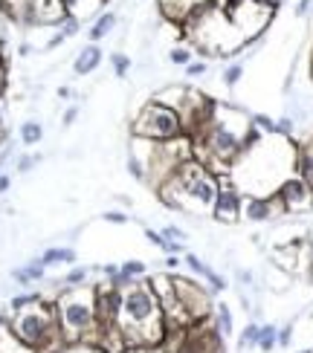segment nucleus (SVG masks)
Instances as JSON below:
<instances>
[{
	"label": "nucleus",
	"mask_w": 313,
	"mask_h": 353,
	"mask_svg": "<svg viewBox=\"0 0 313 353\" xmlns=\"http://www.w3.org/2000/svg\"><path fill=\"white\" fill-rule=\"evenodd\" d=\"M113 26H116V12H102L93 21V26L87 29V38H91V43H99L113 32Z\"/></svg>",
	"instance_id": "obj_18"
},
{
	"label": "nucleus",
	"mask_w": 313,
	"mask_h": 353,
	"mask_svg": "<svg viewBox=\"0 0 313 353\" xmlns=\"http://www.w3.org/2000/svg\"><path fill=\"white\" fill-rule=\"evenodd\" d=\"M119 330L125 336V347L151 350L166 342V333H169L166 316H162V304L157 299V292L151 290V284H148V278L125 290Z\"/></svg>",
	"instance_id": "obj_2"
},
{
	"label": "nucleus",
	"mask_w": 313,
	"mask_h": 353,
	"mask_svg": "<svg viewBox=\"0 0 313 353\" xmlns=\"http://www.w3.org/2000/svg\"><path fill=\"white\" fill-rule=\"evenodd\" d=\"M276 197L281 203V209L287 214L293 212H305V209H313V188L302 180V176H287L285 183L276 188Z\"/></svg>",
	"instance_id": "obj_10"
},
{
	"label": "nucleus",
	"mask_w": 313,
	"mask_h": 353,
	"mask_svg": "<svg viewBox=\"0 0 313 353\" xmlns=\"http://www.w3.org/2000/svg\"><path fill=\"white\" fill-rule=\"evenodd\" d=\"M87 278H91V267H73L67 275H64V290H73V287H84Z\"/></svg>",
	"instance_id": "obj_22"
},
{
	"label": "nucleus",
	"mask_w": 313,
	"mask_h": 353,
	"mask_svg": "<svg viewBox=\"0 0 313 353\" xmlns=\"http://www.w3.org/2000/svg\"><path fill=\"white\" fill-rule=\"evenodd\" d=\"M169 61L177 64V67H189L191 61H195V52H191L189 47H174V50L169 52Z\"/></svg>",
	"instance_id": "obj_26"
},
{
	"label": "nucleus",
	"mask_w": 313,
	"mask_h": 353,
	"mask_svg": "<svg viewBox=\"0 0 313 353\" xmlns=\"http://www.w3.org/2000/svg\"><path fill=\"white\" fill-rule=\"evenodd\" d=\"M183 263H186V267H189L191 272H195L198 278H206V272L212 270V267H206V263H203V261H200L195 252H186V255H183Z\"/></svg>",
	"instance_id": "obj_28"
},
{
	"label": "nucleus",
	"mask_w": 313,
	"mask_h": 353,
	"mask_svg": "<svg viewBox=\"0 0 313 353\" xmlns=\"http://www.w3.org/2000/svg\"><path fill=\"white\" fill-rule=\"evenodd\" d=\"M296 353H313V347H305V350H296Z\"/></svg>",
	"instance_id": "obj_51"
},
{
	"label": "nucleus",
	"mask_w": 313,
	"mask_h": 353,
	"mask_svg": "<svg viewBox=\"0 0 313 353\" xmlns=\"http://www.w3.org/2000/svg\"><path fill=\"white\" fill-rule=\"evenodd\" d=\"M209 70V64L206 61H191L189 67H186V76H191V79H198V76H203V72Z\"/></svg>",
	"instance_id": "obj_40"
},
{
	"label": "nucleus",
	"mask_w": 313,
	"mask_h": 353,
	"mask_svg": "<svg viewBox=\"0 0 313 353\" xmlns=\"http://www.w3.org/2000/svg\"><path fill=\"white\" fill-rule=\"evenodd\" d=\"M9 183H12V180H9V174H0V194H3V191L9 188Z\"/></svg>",
	"instance_id": "obj_47"
},
{
	"label": "nucleus",
	"mask_w": 313,
	"mask_h": 353,
	"mask_svg": "<svg viewBox=\"0 0 313 353\" xmlns=\"http://www.w3.org/2000/svg\"><path fill=\"white\" fill-rule=\"evenodd\" d=\"M148 353H169V350H166V347H162V345H160V347H151V350H148Z\"/></svg>",
	"instance_id": "obj_50"
},
{
	"label": "nucleus",
	"mask_w": 313,
	"mask_h": 353,
	"mask_svg": "<svg viewBox=\"0 0 313 353\" xmlns=\"http://www.w3.org/2000/svg\"><path fill=\"white\" fill-rule=\"evenodd\" d=\"M79 23H82V21L76 18V14H67V18L58 23V35H61V38H73V35L79 32Z\"/></svg>",
	"instance_id": "obj_30"
},
{
	"label": "nucleus",
	"mask_w": 313,
	"mask_h": 353,
	"mask_svg": "<svg viewBox=\"0 0 313 353\" xmlns=\"http://www.w3.org/2000/svg\"><path fill=\"white\" fill-rule=\"evenodd\" d=\"M252 125H256L261 134L267 137H276V122L270 119V116H264V113H252Z\"/></svg>",
	"instance_id": "obj_29"
},
{
	"label": "nucleus",
	"mask_w": 313,
	"mask_h": 353,
	"mask_svg": "<svg viewBox=\"0 0 313 353\" xmlns=\"http://www.w3.org/2000/svg\"><path fill=\"white\" fill-rule=\"evenodd\" d=\"M218 188H220V176L191 157L183 165H177V171L157 188V194L177 212L198 214V212H212Z\"/></svg>",
	"instance_id": "obj_3"
},
{
	"label": "nucleus",
	"mask_w": 313,
	"mask_h": 353,
	"mask_svg": "<svg viewBox=\"0 0 313 353\" xmlns=\"http://www.w3.org/2000/svg\"><path fill=\"white\" fill-rule=\"evenodd\" d=\"M180 263H183V258H180V255H169V258H166V270H177Z\"/></svg>",
	"instance_id": "obj_45"
},
{
	"label": "nucleus",
	"mask_w": 313,
	"mask_h": 353,
	"mask_svg": "<svg viewBox=\"0 0 313 353\" xmlns=\"http://www.w3.org/2000/svg\"><path fill=\"white\" fill-rule=\"evenodd\" d=\"M76 249H70V246H50V249H44L41 252V263L44 267H76Z\"/></svg>",
	"instance_id": "obj_16"
},
{
	"label": "nucleus",
	"mask_w": 313,
	"mask_h": 353,
	"mask_svg": "<svg viewBox=\"0 0 313 353\" xmlns=\"http://www.w3.org/2000/svg\"><path fill=\"white\" fill-rule=\"evenodd\" d=\"M307 12H310V0H299V3H296V14L302 18V14H307Z\"/></svg>",
	"instance_id": "obj_46"
},
{
	"label": "nucleus",
	"mask_w": 313,
	"mask_h": 353,
	"mask_svg": "<svg viewBox=\"0 0 313 353\" xmlns=\"http://www.w3.org/2000/svg\"><path fill=\"white\" fill-rule=\"evenodd\" d=\"M235 278H238V281H241L244 287H249L252 281H256V275H252L249 270H238V272H235Z\"/></svg>",
	"instance_id": "obj_44"
},
{
	"label": "nucleus",
	"mask_w": 313,
	"mask_h": 353,
	"mask_svg": "<svg viewBox=\"0 0 313 353\" xmlns=\"http://www.w3.org/2000/svg\"><path fill=\"white\" fill-rule=\"evenodd\" d=\"M290 342H293V321L285 327H278V347H290Z\"/></svg>",
	"instance_id": "obj_37"
},
{
	"label": "nucleus",
	"mask_w": 313,
	"mask_h": 353,
	"mask_svg": "<svg viewBox=\"0 0 313 353\" xmlns=\"http://www.w3.org/2000/svg\"><path fill=\"white\" fill-rule=\"evenodd\" d=\"M76 119H79V108H67V110H64V116H61V125L67 128V125H73Z\"/></svg>",
	"instance_id": "obj_43"
},
{
	"label": "nucleus",
	"mask_w": 313,
	"mask_h": 353,
	"mask_svg": "<svg viewBox=\"0 0 313 353\" xmlns=\"http://www.w3.org/2000/svg\"><path fill=\"white\" fill-rule=\"evenodd\" d=\"M241 76H244V64H229L227 70H223V84L235 87L238 81H241Z\"/></svg>",
	"instance_id": "obj_32"
},
{
	"label": "nucleus",
	"mask_w": 313,
	"mask_h": 353,
	"mask_svg": "<svg viewBox=\"0 0 313 353\" xmlns=\"http://www.w3.org/2000/svg\"><path fill=\"white\" fill-rule=\"evenodd\" d=\"M102 50H99V43H87V47L76 55V61H73V72L76 76H91V72H96L102 67Z\"/></svg>",
	"instance_id": "obj_14"
},
{
	"label": "nucleus",
	"mask_w": 313,
	"mask_h": 353,
	"mask_svg": "<svg viewBox=\"0 0 313 353\" xmlns=\"http://www.w3.org/2000/svg\"><path fill=\"white\" fill-rule=\"evenodd\" d=\"M160 232H162V238H166V241H174V243H186V238H189V234H186V229H180V226H174V223H169V226H162Z\"/></svg>",
	"instance_id": "obj_31"
},
{
	"label": "nucleus",
	"mask_w": 313,
	"mask_h": 353,
	"mask_svg": "<svg viewBox=\"0 0 313 353\" xmlns=\"http://www.w3.org/2000/svg\"><path fill=\"white\" fill-rule=\"evenodd\" d=\"M12 336L18 339L26 350L32 353H64V339L58 330V319H55V304L38 301L35 307L18 310L9 321Z\"/></svg>",
	"instance_id": "obj_5"
},
{
	"label": "nucleus",
	"mask_w": 313,
	"mask_h": 353,
	"mask_svg": "<svg viewBox=\"0 0 313 353\" xmlns=\"http://www.w3.org/2000/svg\"><path fill=\"white\" fill-rule=\"evenodd\" d=\"M276 214H287L281 209L276 194H244V209H241L244 220H249V223H267Z\"/></svg>",
	"instance_id": "obj_12"
},
{
	"label": "nucleus",
	"mask_w": 313,
	"mask_h": 353,
	"mask_svg": "<svg viewBox=\"0 0 313 353\" xmlns=\"http://www.w3.org/2000/svg\"><path fill=\"white\" fill-rule=\"evenodd\" d=\"M171 281H174V296H177V301H180L183 313L189 316L191 325L212 319L215 304H212V292H209V287L198 284L195 278H183V275H171Z\"/></svg>",
	"instance_id": "obj_7"
},
{
	"label": "nucleus",
	"mask_w": 313,
	"mask_h": 353,
	"mask_svg": "<svg viewBox=\"0 0 313 353\" xmlns=\"http://www.w3.org/2000/svg\"><path fill=\"white\" fill-rule=\"evenodd\" d=\"M122 304L125 292L111 287L108 281L96 284V310H99V325H119L122 321Z\"/></svg>",
	"instance_id": "obj_11"
},
{
	"label": "nucleus",
	"mask_w": 313,
	"mask_h": 353,
	"mask_svg": "<svg viewBox=\"0 0 313 353\" xmlns=\"http://www.w3.org/2000/svg\"><path fill=\"white\" fill-rule=\"evenodd\" d=\"M241 209H244V191L232 183L229 174H223L215 205H212V217L218 223H238L241 220Z\"/></svg>",
	"instance_id": "obj_9"
},
{
	"label": "nucleus",
	"mask_w": 313,
	"mask_h": 353,
	"mask_svg": "<svg viewBox=\"0 0 313 353\" xmlns=\"http://www.w3.org/2000/svg\"><path fill=\"white\" fill-rule=\"evenodd\" d=\"M160 3V14L171 23H186L191 14H195V9L203 3V0H157Z\"/></svg>",
	"instance_id": "obj_13"
},
{
	"label": "nucleus",
	"mask_w": 313,
	"mask_h": 353,
	"mask_svg": "<svg viewBox=\"0 0 313 353\" xmlns=\"http://www.w3.org/2000/svg\"><path fill=\"white\" fill-rule=\"evenodd\" d=\"M18 137H21V142L26 145V148H32V145H38V142L44 139V125L35 122V119H26V122L18 128Z\"/></svg>",
	"instance_id": "obj_19"
},
{
	"label": "nucleus",
	"mask_w": 313,
	"mask_h": 353,
	"mask_svg": "<svg viewBox=\"0 0 313 353\" xmlns=\"http://www.w3.org/2000/svg\"><path fill=\"white\" fill-rule=\"evenodd\" d=\"M296 176L313 188V137L305 139L302 145H296Z\"/></svg>",
	"instance_id": "obj_15"
},
{
	"label": "nucleus",
	"mask_w": 313,
	"mask_h": 353,
	"mask_svg": "<svg viewBox=\"0 0 313 353\" xmlns=\"http://www.w3.org/2000/svg\"><path fill=\"white\" fill-rule=\"evenodd\" d=\"M111 67H113V76L116 79H125L131 72V58L125 52H111Z\"/></svg>",
	"instance_id": "obj_24"
},
{
	"label": "nucleus",
	"mask_w": 313,
	"mask_h": 353,
	"mask_svg": "<svg viewBox=\"0 0 313 353\" xmlns=\"http://www.w3.org/2000/svg\"><path fill=\"white\" fill-rule=\"evenodd\" d=\"M64 353H104V350H99L96 345H70L64 347Z\"/></svg>",
	"instance_id": "obj_42"
},
{
	"label": "nucleus",
	"mask_w": 313,
	"mask_h": 353,
	"mask_svg": "<svg viewBox=\"0 0 313 353\" xmlns=\"http://www.w3.org/2000/svg\"><path fill=\"white\" fill-rule=\"evenodd\" d=\"M12 278L18 281L21 287H29V284H35L32 278H29V272H26V267H18V270H12Z\"/></svg>",
	"instance_id": "obj_39"
},
{
	"label": "nucleus",
	"mask_w": 313,
	"mask_h": 353,
	"mask_svg": "<svg viewBox=\"0 0 313 353\" xmlns=\"http://www.w3.org/2000/svg\"><path fill=\"white\" fill-rule=\"evenodd\" d=\"M270 6H264L261 0H232V3H227V18L232 21V26L241 32V38H252L267 29V23H270L273 18Z\"/></svg>",
	"instance_id": "obj_8"
},
{
	"label": "nucleus",
	"mask_w": 313,
	"mask_h": 353,
	"mask_svg": "<svg viewBox=\"0 0 313 353\" xmlns=\"http://www.w3.org/2000/svg\"><path fill=\"white\" fill-rule=\"evenodd\" d=\"M261 3H264V6H270V9H276V6L281 3V0H261Z\"/></svg>",
	"instance_id": "obj_49"
},
{
	"label": "nucleus",
	"mask_w": 313,
	"mask_h": 353,
	"mask_svg": "<svg viewBox=\"0 0 313 353\" xmlns=\"http://www.w3.org/2000/svg\"><path fill=\"white\" fill-rule=\"evenodd\" d=\"M102 217L108 220V223H119V226H122V223H128V220H131V217H128L125 212H119V209H111V212H104Z\"/></svg>",
	"instance_id": "obj_38"
},
{
	"label": "nucleus",
	"mask_w": 313,
	"mask_h": 353,
	"mask_svg": "<svg viewBox=\"0 0 313 353\" xmlns=\"http://www.w3.org/2000/svg\"><path fill=\"white\" fill-rule=\"evenodd\" d=\"M70 96H73V90H70V87H58V99H64V101H67Z\"/></svg>",
	"instance_id": "obj_48"
},
{
	"label": "nucleus",
	"mask_w": 313,
	"mask_h": 353,
	"mask_svg": "<svg viewBox=\"0 0 313 353\" xmlns=\"http://www.w3.org/2000/svg\"><path fill=\"white\" fill-rule=\"evenodd\" d=\"M55 319L64 345H87L99 327L96 310V287H73L64 290L55 301Z\"/></svg>",
	"instance_id": "obj_4"
},
{
	"label": "nucleus",
	"mask_w": 313,
	"mask_h": 353,
	"mask_svg": "<svg viewBox=\"0 0 313 353\" xmlns=\"http://www.w3.org/2000/svg\"><path fill=\"white\" fill-rule=\"evenodd\" d=\"M212 325H215V330L223 336V339H229V336L235 333V319H232V310H229L227 301H218V304H215Z\"/></svg>",
	"instance_id": "obj_17"
},
{
	"label": "nucleus",
	"mask_w": 313,
	"mask_h": 353,
	"mask_svg": "<svg viewBox=\"0 0 313 353\" xmlns=\"http://www.w3.org/2000/svg\"><path fill=\"white\" fill-rule=\"evenodd\" d=\"M38 163H41V157L26 154V157H21V159H18V171H21V174H26V171H32V165H38Z\"/></svg>",
	"instance_id": "obj_36"
},
{
	"label": "nucleus",
	"mask_w": 313,
	"mask_h": 353,
	"mask_svg": "<svg viewBox=\"0 0 313 353\" xmlns=\"http://www.w3.org/2000/svg\"><path fill=\"white\" fill-rule=\"evenodd\" d=\"M276 347H278V327H276V325H261L258 350H261V353H273Z\"/></svg>",
	"instance_id": "obj_21"
},
{
	"label": "nucleus",
	"mask_w": 313,
	"mask_h": 353,
	"mask_svg": "<svg viewBox=\"0 0 313 353\" xmlns=\"http://www.w3.org/2000/svg\"><path fill=\"white\" fill-rule=\"evenodd\" d=\"M26 272H29V278H32V281H41L44 272H47V267L41 263V258H35V261H29V263H26Z\"/></svg>",
	"instance_id": "obj_35"
},
{
	"label": "nucleus",
	"mask_w": 313,
	"mask_h": 353,
	"mask_svg": "<svg viewBox=\"0 0 313 353\" xmlns=\"http://www.w3.org/2000/svg\"><path fill=\"white\" fill-rule=\"evenodd\" d=\"M119 270H122L128 278H133V281H142V278H148V267H145V261H125Z\"/></svg>",
	"instance_id": "obj_25"
},
{
	"label": "nucleus",
	"mask_w": 313,
	"mask_h": 353,
	"mask_svg": "<svg viewBox=\"0 0 313 353\" xmlns=\"http://www.w3.org/2000/svg\"><path fill=\"white\" fill-rule=\"evenodd\" d=\"M38 301H44L41 292H23V296H15L9 307H12V313H18V310H26V307H35Z\"/></svg>",
	"instance_id": "obj_23"
},
{
	"label": "nucleus",
	"mask_w": 313,
	"mask_h": 353,
	"mask_svg": "<svg viewBox=\"0 0 313 353\" xmlns=\"http://www.w3.org/2000/svg\"><path fill=\"white\" fill-rule=\"evenodd\" d=\"M128 174L133 176V180H148V171H145V163L137 157V154H128Z\"/></svg>",
	"instance_id": "obj_27"
},
{
	"label": "nucleus",
	"mask_w": 313,
	"mask_h": 353,
	"mask_svg": "<svg viewBox=\"0 0 313 353\" xmlns=\"http://www.w3.org/2000/svg\"><path fill=\"white\" fill-rule=\"evenodd\" d=\"M249 130H252V116L232 105H218L209 128L200 137L191 139L195 159L203 163L209 171H215L218 176L229 174V168L244 154V142Z\"/></svg>",
	"instance_id": "obj_1"
},
{
	"label": "nucleus",
	"mask_w": 313,
	"mask_h": 353,
	"mask_svg": "<svg viewBox=\"0 0 313 353\" xmlns=\"http://www.w3.org/2000/svg\"><path fill=\"white\" fill-rule=\"evenodd\" d=\"M203 281L209 284V292H223V290H227V278H223V275H218L215 270H209Z\"/></svg>",
	"instance_id": "obj_33"
},
{
	"label": "nucleus",
	"mask_w": 313,
	"mask_h": 353,
	"mask_svg": "<svg viewBox=\"0 0 313 353\" xmlns=\"http://www.w3.org/2000/svg\"><path fill=\"white\" fill-rule=\"evenodd\" d=\"M145 238H148V243L157 246V249H162V243H166V238H162V232H157V229H145Z\"/></svg>",
	"instance_id": "obj_41"
},
{
	"label": "nucleus",
	"mask_w": 313,
	"mask_h": 353,
	"mask_svg": "<svg viewBox=\"0 0 313 353\" xmlns=\"http://www.w3.org/2000/svg\"><path fill=\"white\" fill-rule=\"evenodd\" d=\"M293 128H296V125H293L290 116H281V119H276V134H278V137H285V139L293 137Z\"/></svg>",
	"instance_id": "obj_34"
},
{
	"label": "nucleus",
	"mask_w": 313,
	"mask_h": 353,
	"mask_svg": "<svg viewBox=\"0 0 313 353\" xmlns=\"http://www.w3.org/2000/svg\"><path fill=\"white\" fill-rule=\"evenodd\" d=\"M131 134H133V139H145V142H171V139L186 137V125H183L180 110L151 99L133 116Z\"/></svg>",
	"instance_id": "obj_6"
},
{
	"label": "nucleus",
	"mask_w": 313,
	"mask_h": 353,
	"mask_svg": "<svg viewBox=\"0 0 313 353\" xmlns=\"http://www.w3.org/2000/svg\"><path fill=\"white\" fill-rule=\"evenodd\" d=\"M258 333H261V321H247V327L238 333V350H249V347H258Z\"/></svg>",
	"instance_id": "obj_20"
}]
</instances>
